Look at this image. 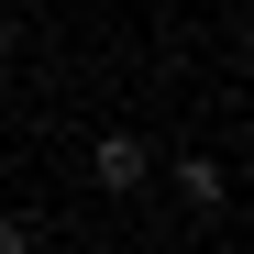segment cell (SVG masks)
I'll return each instance as SVG.
<instances>
[{"label":"cell","mask_w":254,"mask_h":254,"mask_svg":"<svg viewBox=\"0 0 254 254\" xmlns=\"http://www.w3.org/2000/svg\"><path fill=\"white\" fill-rule=\"evenodd\" d=\"M0 254H33V232H22V221H11V210H0Z\"/></svg>","instance_id":"3957f363"},{"label":"cell","mask_w":254,"mask_h":254,"mask_svg":"<svg viewBox=\"0 0 254 254\" xmlns=\"http://www.w3.org/2000/svg\"><path fill=\"white\" fill-rule=\"evenodd\" d=\"M89 177H100V199H133V188L155 177V155H144L133 133H100V144H89Z\"/></svg>","instance_id":"6da1fadb"},{"label":"cell","mask_w":254,"mask_h":254,"mask_svg":"<svg viewBox=\"0 0 254 254\" xmlns=\"http://www.w3.org/2000/svg\"><path fill=\"white\" fill-rule=\"evenodd\" d=\"M166 177H177V199H188V210H221V199H232V166H221V155H177Z\"/></svg>","instance_id":"7a4b0ae2"},{"label":"cell","mask_w":254,"mask_h":254,"mask_svg":"<svg viewBox=\"0 0 254 254\" xmlns=\"http://www.w3.org/2000/svg\"><path fill=\"white\" fill-rule=\"evenodd\" d=\"M0 77H11V11H0Z\"/></svg>","instance_id":"277c9868"}]
</instances>
